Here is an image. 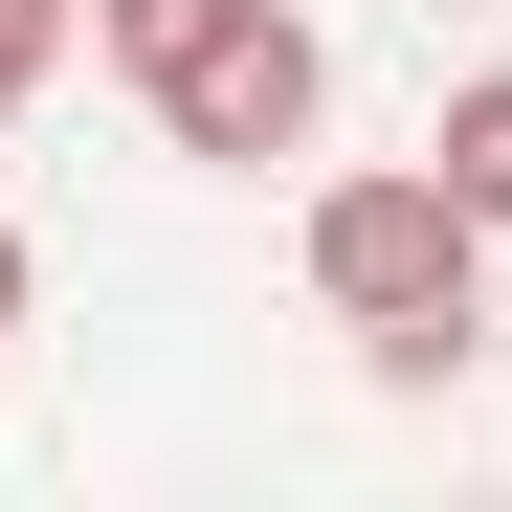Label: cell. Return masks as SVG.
Wrapping results in <instances>:
<instances>
[{
    "mask_svg": "<svg viewBox=\"0 0 512 512\" xmlns=\"http://www.w3.org/2000/svg\"><path fill=\"white\" fill-rule=\"evenodd\" d=\"M201 23H223V0H90V45H112V67H134V90H156V67H179V45H201Z\"/></svg>",
    "mask_w": 512,
    "mask_h": 512,
    "instance_id": "cell-4",
    "label": "cell"
},
{
    "mask_svg": "<svg viewBox=\"0 0 512 512\" xmlns=\"http://www.w3.org/2000/svg\"><path fill=\"white\" fill-rule=\"evenodd\" d=\"M0 334H23V223H0Z\"/></svg>",
    "mask_w": 512,
    "mask_h": 512,
    "instance_id": "cell-6",
    "label": "cell"
},
{
    "mask_svg": "<svg viewBox=\"0 0 512 512\" xmlns=\"http://www.w3.org/2000/svg\"><path fill=\"white\" fill-rule=\"evenodd\" d=\"M67 23H90V0H0V112H23L45 67H67Z\"/></svg>",
    "mask_w": 512,
    "mask_h": 512,
    "instance_id": "cell-5",
    "label": "cell"
},
{
    "mask_svg": "<svg viewBox=\"0 0 512 512\" xmlns=\"http://www.w3.org/2000/svg\"><path fill=\"white\" fill-rule=\"evenodd\" d=\"M468 268H490V223L423 179V156H379V179H312V290L379 334V379H446V357H468Z\"/></svg>",
    "mask_w": 512,
    "mask_h": 512,
    "instance_id": "cell-1",
    "label": "cell"
},
{
    "mask_svg": "<svg viewBox=\"0 0 512 512\" xmlns=\"http://www.w3.org/2000/svg\"><path fill=\"white\" fill-rule=\"evenodd\" d=\"M423 179H446L468 223H512V67H468V90H446V134H423Z\"/></svg>",
    "mask_w": 512,
    "mask_h": 512,
    "instance_id": "cell-3",
    "label": "cell"
},
{
    "mask_svg": "<svg viewBox=\"0 0 512 512\" xmlns=\"http://www.w3.org/2000/svg\"><path fill=\"white\" fill-rule=\"evenodd\" d=\"M312 112H334V45L290 23V0H223V23L156 67V134H179V156H223V179L312 156Z\"/></svg>",
    "mask_w": 512,
    "mask_h": 512,
    "instance_id": "cell-2",
    "label": "cell"
}]
</instances>
